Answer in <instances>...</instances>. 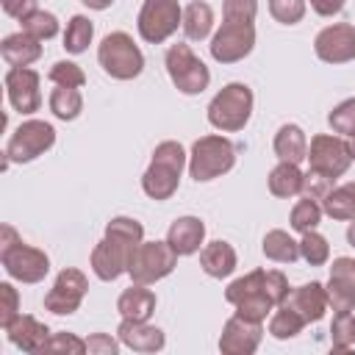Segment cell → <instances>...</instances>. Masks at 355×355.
<instances>
[{
	"instance_id": "836d02e7",
	"label": "cell",
	"mask_w": 355,
	"mask_h": 355,
	"mask_svg": "<svg viewBox=\"0 0 355 355\" xmlns=\"http://www.w3.org/2000/svg\"><path fill=\"white\" fill-rule=\"evenodd\" d=\"M322 214H324V211H322L319 200L302 197V200L294 202L288 222H291V227H294L297 233H308V230H316V225L322 222Z\"/></svg>"
},
{
	"instance_id": "5bb4252c",
	"label": "cell",
	"mask_w": 355,
	"mask_h": 355,
	"mask_svg": "<svg viewBox=\"0 0 355 355\" xmlns=\"http://www.w3.org/2000/svg\"><path fill=\"white\" fill-rule=\"evenodd\" d=\"M86 291H89V280L80 269H61L53 288L44 294V308L55 316H69L80 308Z\"/></svg>"
},
{
	"instance_id": "f1b7e54d",
	"label": "cell",
	"mask_w": 355,
	"mask_h": 355,
	"mask_svg": "<svg viewBox=\"0 0 355 355\" xmlns=\"http://www.w3.org/2000/svg\"><path fill=\"white\" fill-rule=\"evenodd\" d=\"M322 211H324L330 219L352 222V219H355V180L341 183V186H333V189L327 191V197L322 200Z\"/></svg>"
},
{
	"instance_id": "681fc988",
	"label": "cell",
	"mask_w": 355,
	"mask_h": 355,
	"mask_svg": "<svg viewBox=\"0 0 355 355\" xmlns=\"http://www.w3.org/2000/svg\"><path fill=\"white\" fill-rule=\"evenodd\" d=\"M80 3H83L86 8H92V11H105L114 0H80Z\"/></svg>"
},
{
	"instance_id": "44dd1931",
	"label": "cell",
	"mask_w": 355,
	"mask_h": 355,
	"mask_svg": "<svg viewBox=\"0 0 355 355\" xmlns=\"http://www.w3.org/2000/svg\"><path fill=\"white\" fill-rule=\"evenodd\" d=\"M6 330V336H8V341L17 347V349H22V352H42L44 349V344H47V338H50V327L47 324H42L36 316H31V313H19L8 327H3Z\"/></svg>"
},
{
	"instance_id": "c3c4849f",
	"label": "cell",
	"mask_w": 355,
	"mask_h": 355,
	"mask_svg": "<svg viewBox=\"0 0 355 355\" xmlns=\"http://www.w3.org/2000/svg\"><path fill=\"white\" fill-rule=\"evenodd\" d=\"M311 3V8L319 14V17H336V14H341V8H344V0H308Z\"/></svg>"
},
{
	"instance_id": "f35d334b",
	"label": "cell",
	"mask_w": 355,
	"mask_h": 355,
	"mask_svg": "<svg viewBox=\"0 0 355 355\" xmlns=\"http://www.w3.org/2000/svg\"><path fill=\"white\" fill-rule=\"evenodd\" d=\"M47 78L55 83V86H75L80 89L86 83V72L75 64V61H55L47 72Z\"/></svg>"
},
{
	"instance_id": "603a6c76",
	"label": "cell",
	"mask_w": 355,
	"mask_h": 355,
	"mask_svg": "<svg viewBox=\"0 0 355 355\" xmlns=\"http://www.w3.org/2000/svg\"><path fill=\"white\" fill-rule=\"evenodd\" d=\"M0 55L6 58L8 67H31L33 61L42 58V42L25 31H17L0 42Z\"/></svg>"
},
{
	"instance_id": "cb8c5ba5",
	"label": "cell",
	"mask_w": 355,
	"mask_h": 355,
	"mask_svg": "<svg viewBox=\"0 0 355 355\" xmlns=\"http://www.w3.org/2000/svg\"><path fill=\"white\" fill-rule=\"evenodd\" d=\"M155 294L144 286V283H130V288H125L116 300V311L122 319H141L150 322V316L155 313Z\"/></svg>"
},
{
	"instance_id": "83f0119b",
	"label": "cell",
	"mask_w": 355,
	"mask_h": 355,
	"mask_svg": "<svg viewBox=\"0 0 355 355\" xmlns=\"http://www.w3.org/2000/svg\"><path fill=\"white\" fill-rule=\"evenodd\" d=\"M211 28H214V8L205 0H194L183 8V33L189 42L208 39Z\"/></svg>"
},
{
	"instance_id": "60d3db41",
	"label": "cell",
	"mask_w": 355,
	"mask_h": 355,
	"mask_svg": "<svg viewBox=\"0 0 355 355\" xmlns=\"http://www.w3.org/2000/svg\"><path fill=\"white\" fill-rule=\"evenodd\" d=\"M258 17V0H225L222 19L225 22H247L252 25Z\"/></svg>"
},
{
	"instance_id": "d590c367",
	"label": "cell",
	"mask_w": 355,
	"mask_h": 355,
	"mask_svg": "<svg viewBox=\"0 0 355 355\" xmlns=\"http://www.w3.org/2000/svg\"><path fill=\"white\" fill-rule=\"evenodd\" d=\"M330 341H333V349H349L355 344V313L352 311H341L333 316Z\"/></svg>"
},
{
	"instance_id": "7c38bea8",
	"label": "cell",
	"mask_w": 355,
	"mask_h": 355,
	"mask_svg": "<svg viewBox=\"0 0 355 355\" xmlns=\"http://www.w3.org/2000/svg\"><path fill=\"white\" fill-rule=\"evenodd\" d=\"M308 169L311 172H319L330 180L341 178L349 164H352V155H349V147H347V139L344 136H333V133H316L308 144Z\"/></svg>"
},
{
	"instance_id": "f546056e",
	"label": "cell",
	"mask_w": 355,
	"mask_h": 355,
	"mask_svg": "<svg viewBox=\"0 0 355 355\" xmlns=\"http://www.w3.org/2000/svg\"><path fill=\"white\" fill-rule=\"evenodd\" d=\"M261 250H263V255H266L269 261H275V263H294V261L300 258V241H294V239H291L286 230H280V227H275V230H269V233L263 236Z\"/></svg>"
},
{
	"instance_id": "f6af8a7d",
	"label": "cell",
	"mask_w": 355,
	"mask_h": 355,
	"mask_svg": "<svg viewBox=\"0 0 355 355\" xmlns=\"http://www.w3.org/2000/svg\"><path fill=\"white\" fill-rule=\"evenodd\" d=\"M333 189V180L330 178H324V175H319V172H305V183H302V197H311V200H324L327 197V191Z\"/></svg>"
},
{
	"instance_id": "4316f807",
	"label": "cell",
	"mask_w": 355,
	"mask_h": 355,
	"mask_svg": "<svg viewBox=\"0 0 355 355\" xmlns=\"http://www.w3.org/2000/svg\"><path fill=\"white\" fill-rule=\"evenodd\" d=\"M302 183H305V172L300 169V164L280 161L269 172V191L275 197H280V200H288V197L302 194Z\"/></svg>"
},
{
	"instance_id": "e575fe53",
	"label": "cell",
	"mask_w": 355,
	"mask_h": 355,
	"mask_svg": "<svg viewBox=\"0 0 355 355\" xmlns=\"http://www.w3.org/2000/svg\"><path fill=\"white\" fill-rule=\"evenodd\" d=\"M300 258L308 266H324L330 261V244H327V239L322 233H316V230L302 233V239H300Z\"/></svg>"
},
{
	"instance_id": "f907efd6",
	"label": "cell",
	"mask_w": 355,
	"mask_h": 355,
	"mask_svg": "<svg viewBox=\"0 0 355 355\" xmlns=\"http://www.w3.org/2000/svg\"><path fill=\"white\" fill-rule=\"evenodd\" d=\"M347 241H349V247H355V219H352L349 227H347Z\"/></svg>"
},
{
	"instance_id": "d4e9b609",
	"label": "cell",
	"mask_w": 355,
	"mask_h": 355,
	"mask_svg": "<svg viewBox=\"0 0 355 355\" xmlns=\"http://www.w3.org/2000/svg\"><path fill=\"white\" fill-rule=\"evenodd\" d=\"M236 263H239L236 250L227 241H222V239L211 241V244H202V250H200V266L211 277H219V280L230 277L236 272Z\"/></svg>"
},
{
	"instance_id": "7402d4cb",
	"label": "cell",
	"mask_w": 355,
	"mask_h": 355,
	"mask_svg": "<svg viewBox=\"0 0 355 355\" xmlns=\"http://www.w3.org/2000/svg\"><path fill=\"white\" fill-rule=\"evenodd\" d=\"M166 241L172 244L178 255H194L202 250L205 222L200 216H178L166 230Z\"/></svg>"
},
{
	"instance_id": "8992f818",
	"label": "cell",
	"mask_w": 355,
	"mask_h": 355,
	"mask_svg": "<svg viewBox=\"0 0 355 355\" xmlns=\"http://www.w3.org/2000/svg\"><path fill=\"white\" fill-rule=\"evenodd\" d=\"M97 61L103 72L111 75L114 80H133L144 69V55L133 42V36H128L125 31H114L100 42Z\"/></svg>"
},
{
	"instance_id": "7bdbcfd3",
	"label": "cell",
	"mask_w": 355,
	"mask_h": 355,
	"mask_svg": "<svg viewBox=\"0 0 355 355\" xmlns=\"http://www.w3.org/2000/svg\"><path fill=\"white\" fill-rule=\"evenodd\" d=\"M263 291H266V297L275 302V308L277 305H283L286 302V297H288V280H286V275L283 272H277V269H263Z\"/></svg>"
},
{
	"instance_id": "9a60e30c",
	"label": "cell",
	"mask_w": 355,
	"mask_h": 355,
	"mask_svg": "<svg viewBox=\"0 0 355 355\" xmlns=\"http://www.w3.org/2000/svg\"><path fill=\"white\" fill-rule=\"evenodd\" d=\"M313 50L319 61L324 64H349L355 61V25L349 22H336L327 25L316 33Z\"/></svg>"
},
{
	"instance_id": "5b68a950",
	"label": "cell",
	"mask_w": 355,
	"mask_h": 355,
	"mask_svg": "<svg viewBox=\"0 0 355 355\" xmlns=\"http://www.w3.org/2000/svg\"><path fill=\"white\" fill-rule=\"evenodd\" d=\"M236 164V147L230 139L225 136H200L194 144H191V153H189V175L197 180V183H208L214 178H222L233 169Z\"/></svg>"
},
{
	"instance_id": "ffe728a7",
	"label": "cell",
	"mask_w": 355,
	"mask_h": 355,
	"mask_svg": "<svg viewBox=\"0 0 355 355\" xmlns=\"http://www.w3.org/2000/svg\"><path fill=\"white\" fill-rule=\"evenodd\" d=\"M286 305L294 308V311L305 319V324L319 322V319L327 313V308H330V302H327V288H324L319 280L302 283L300 288H291V291H288Z\"/></svg>"
},
{
	"instance_id": "b9f144b4",
	"label": "cell",
	"mask_w": 355,
	"mask_h": 355,
	"mask_svg": "<svg viewBox=\"0 0 355 355\" xmlns=\"http://www.w3.org/2000/svg\"><path fill=\"white\" fill-rule=\"evenodd\" d=\"M42 352H69V355H83V352H89V347H86V341L78 338L75 333H50V338H47V344H44Z\"/></svg>"
},
{
	"instance_id": "9c48e42d",
	"label": "cell",
	"mask_w": 355,
	"mask_h": 355,
	"mask_svg": "<svg viewBox=\"0 0 355 355\" xmlns=\"http://www.w3.org/2000/svg\"><path fill=\"white\" fill-rule=\"evenodd\" d=\"M178 258L180 255L172 250L169 241H141L133 252L128 275H130L133 283L153 286V283H158V280H164L166 275L175 272Z\"/></svg>"
},
{
	"instance_id": "bcb514c9",
	"label": "cell",
	"mask_w": 355,
	"mask_h": 355,
	"mask_svg": "<svg viewBox=\"0 0 355 355\" xmlns=\"http://www.w3.org/2000/svg\"><path fill=\"white\" fill-rule=\"evenodd\" d=\"M119 344L122 341H114L108 333H94L86 338V347L92 355H116L119 352Z\"/></svg>"
},
{
	"instance_id": "30bf717a",
	"label": "cell",
	"mask_w": 355,
	"mask_h": 355,
	"mask_svg": "<svg viewBox=\"0 0 355 355\" xmlns=\"http://www.w3.org/2000/svg\"><path fill=\"white\" fill-rule=\"evenodd\" d=\"M225 300L230 305H236V313H241L252 322H263L275 311V302L263 291V269H252L244 277H236L225 288Z\"/></svg>"
},
{
	"instance_id": "d6a6232c",
	"label": "cell",
	"mask_w": 355,
	"mask_h": 355,
	"mask_svg": "<svg viewBox=\"0 0 355 355\" xmlns=\"http://www.w3.org/2000/svg\"><path fill=\"white\" fill-rule=\"evenodd\" d=\"M302 327H305V319H302L294 308H288L286 302L277 305L275 313L269 316V333H272L275 338H280V341L294 338L297 333H302Z\"/></svg>"
},
{
	"instance_id": "816d5d0a",
	"label": "cell",
	"mask_w": 355,
	"mask_h": 355,
	"mask_svg": "<svg viewBox=\"0 0 355 355\" xmlns=\"http://www.w3.org/2000/svg\"><path fill=\"white\" fill-rule=\"evenodd\" d=\"M347 147H349V155H352V161H355V133L347 136Z\"/></svg>"
},
{
	"instance_id": "277c9868",
	"label": "cell",
	"mask_w": 355,
	"mask_h": 355,
	"mask_svg": "<svg viewBox=\"0 0 355 355\" xmlns=\"http://www.w3.org/2000/svg\"><path fill=\"white\" fill-rule=\"evenodd\" d=\"M252 103L255 97L247 83H227L208 103V122L222 133L244 130L252 116Z\"/></svg>"
},
{
	"instance_id": "4fadbf2b",
	"label": "cell",
	"mask_w": 355,
	"mask_h": 355,
	"mask_svg": "<svg viewBox=\"0 0 355 355\" xmlns=\"http://www.w3.org/2000/svg\"><path fill=\"white\" fill-rule=\"evenodd\" d=\"M255 47V25L247 22H222V28L214 33L208 50L211 58L219 64H236L247 58Z\"/></svg>"
},
{
	"instance_id": "8fae6325",
	"label": "cell",
	"mask_w": 355,
	"mask_h": 355,
	"mask_svg": "<svg viewBox=\"0 0 355 355\" xmlns=\"http://www.w3.org/2000/svg\"><path fill=\"white\" fill-rule=\"evenodd\" d=\"M136 28L147 44H161L178 28H183V8L178 0H144L139 8Z\"/></svg>"
},
{
	"instance_id": "ba28073f",
	"label": "cell",
	"mask_w": 355,
	"mask_h": 355,
	"mask_svg": "<svg viewBox=\"0 0 355 355\" xmlns=\"http://www.w3.org/2000/svg\"><path fill=\"white\" fill-rule=\"evenodd\" d=\"M164 64H166V75L169 80L175 83V89L180 94H200L208 89L211 83V72L208 67L194 55V50L183 42L172 44L164 55Z\"/></svg>"
},
{
	"instance_id": "ab89813d",
	"label": "cell",
	"mask_w": 355,
	"mask_h": 355,
	"mask_svg": "<svg viewBox=\"0 0 355 355\" xmlns=\"http://www.w3.org/2000/svg\"><path fill=\"white\" fill-rule=\"evenodd\" d=\"M269 14L280 25H297L305 17V0H269Z\"/></svg>"
},
{
	"instance_id": "7dc6e473",
	"label": "cell",
	"mask_w": 355,
	"mask_h": 355,
	"mask_svg": "<svg viewBox=\"0 0 355 355\" xmlns=\"http://www.w3.org/2000/svg\"><path fill=\"white\" fill-rule=\"evenodd\" d=\"M0 6H3V11L8 14V17H14V19H25V17H31L33 11H39V0H0Z\"/></svg>"
},
{
	"instance_id": "4dcf8cb0",
	"label": "cell",
	"mask_w": 355,
	"mask_h": 355,
	"mask_svg": "<svg viewBox=\"0 0 355 355\" xmlns=\"http://www.w3.org/2000/svg\"><path fill=\"white\" fill-rule=\"evenodd\" d=\"M47 105H50L53 116H58V119H64V122H72V119H78L80 111H83V94H80V89H75V86H55V89L50 92Z\"/></svg>"
},
{
	"instance_id": "74e56055",
	"label": "cell",
	"mask_w": 355,
	"mask_h": 355,
	"mask_svg": "<svg viewBox=\"0 0 355 355\" xmlns=\"http://www.w3.org/2000/svg\"><path fill=\"white\" fill-rule=\"evenodd\" d=\"M327 125L333 128V133L338 136H352L355 133V97L341 100L330 114H327Z\"/></svg>"
},
{
	"instance_id": "1f68e13d",
	"label": "cell",
	"mask_w": 355,
	"mask_h": 355,
	"mask_svg": "<svg viewBox=\"0 0 355 355\" xmlns=\"http://www.w3.org/2000/svg\"><path fill=\"white\" fill-rule=\"evenodd\" d=\"M92 39H94V25H92V19L83 17V14L69 17L67 31H64V50L72 53V55H80V53L92 44Z\"/></svg>"
},
{
	"instance_id": "484cf974",
	"label": "cell",
	"mask_w": 355,
	"mask_h": 355,
	"mask_svg": "<svg viewBox=\"0 0 355 355\" xmlns=\"http://www.w3.org/2000/svg\"><path fill=\"white\" fill-rule=\"evenodd\" d=\"M272 147H275V155H277L280 161L300 164V161H305V155H308V139H305V130H302L300 125H294V122H286V125L277 128Z\"/></svg>"
},
{
	"instance_id": "2e32d148",
	"label": "cell",
	"mask_w": 355,
	"mask_h": 355,
	"mask_svg": "<svg viewBox=\"0 0 355 355\" xmlns=\"http://www.w3.org/2000/svg\"><path fill=\"white\" fill-rule=\"evenodd\" d=\"M3 83H6V94H8V103H11L14 111H19V114L39 111V105H42V92H39L42 78H39L36 69L11 67L3 78Z\"/></svg>"
},
{
	"instance_id": "ee69618b",
	"label": "cell",
	"mask_w": 355,
	"mask_h": 355,
	"mask_svg": "<svg viewBox=\"0 0 355 355\" xmlns=\"http://www.w3.org/2000/svg\"><path fill=\"white\" fill-rule=\"evenodd\" d=\"M19 316V294L11 283H0V327H8Z\"/></svg>"
},
{
	"instance_id": "e0dca14e",
	"label": "cell",
	"mask_w": 355,
	"mask_h": 355,
	"mask_svg": "<svg viewBox=\"0 0 355 355\" xmlns=\"http://www.w3.org/2000/svg\"><path fill=\"white\" fill-rule=\"evenodd\" d=\"M261 338H263L261 322H252V319H247L241 313H233L222 327L219 349L225 355H252L258 349Z\"/></svg>"
},
{
	"instance_id": "d6986e66",
	"label": "cell",
	"mask_w": 355,
	"mask_h": 355,
	"mask_svg": "<svg viewBox=\"0 0 355 355\" xmlns=\"http://www.w3.org/2000/svg\"><path fill=\"white\" fill-rule=\"evenodd\" d=\"M116 336L133 352H161L166 344L164 330L150 322H141V319H122L116 327Z\"/></svg>"
},
{
	"instance_id": "8d00e7d4",
	"label": "cell",
	"mask_w": 355,
	"mask_h": 355,
	"mask_svg": "<svg viewBox=\"0 0 355 355\" xmlns=\"http://www.w3.org/2000/svg\"><path fill=\"white\" fill-rule=\"evenodd\" d=\"M22 31L36 36L39 42H47V39H53L58 33V17L50 14V11H33L31 17L22 19Z\"/></svg>"
},
{
	"instance_id": "6da1fadb",
	"label": "cell",
	"mask_w": 355,
	"mask_h": 355,
	"mask_svg": "<svg viewBox=\"0 0 355 355\" xmlns=\"http://www.w3.org/2000/svg\"><path fill=\"white\" fill-rule=\"evenodd\" d=\"M141 241H144V225L139 219L114 216L105 225V236L92 250V258H89L92 272L105 283L116 280L119 275H125L130 269L133 252Z\"/></svg>"
},
{
	"instance_id": "7a4b0ae2",
	"label": "cell",
	"mask_w": 355,
	"mask_h": 355,
	"mask_svg": "<svg viewBox=\"0 0 355 355\" xmlns=\"http://www.w3.org/2000/svg\"><path fill=\"white\" fill-rule=\"evenodd\" d=\"M186 166H189V155H186L183 144L172 141V139L161 141L153 150V161H150L147 172L141 175V191L155 202L169 200L178 191L180 175Z\"/></svg>"
},
{
	"instance_id": "3957f363",
	"label": "cell",
	"mask_w": 355,
	"mask_h": 355,
	"mask_svg": "<svg viewBox=\"0 0 355 355\" xmlns=\"http://www.w3.org/2000/svg\"><path fill=\"white\" fill-rule=\"evenodd\" d=\"M0 261H3V269L8 272L11 280L28 283V286L42 283L50 272L47 252L39 250V247L25 244L11 225L0 227Z\"/></svg>"
},
{
	"instance_id": "52a82bcc",
	"label": "cell",
	"mask_w": 355,
	"mask_h": 355,
	"mask_svg": "<svg viewBox=\"0 0 355 355\" xmlns=\"http://www.w3.org/2000/svg\"><path fill=\"white\" fill-rule=\"evenodd\" d=\"M53 144H55V128L50 122H44V119H25L8 136V144H6V153H3L6 155L3 158V169H8L11 164L36 161Z\"/></svg>"
},
{
	"instance_id": "ac0fdd59",
	"label": "cell",
	"mask_w": 355,
	"mask_h": 355,
	"mask_svg": "<svg viewBox=\"0 0 355 355\" xmlns=\"http://www.w3.org/2000/svg\"><path fill=\"white\" fill-rule=\"evenodd\" d=\"M327 302L336 313L355 308V258H336L330 263V280H327Z\"/></svg>"
}]
</instances>
